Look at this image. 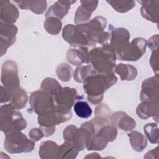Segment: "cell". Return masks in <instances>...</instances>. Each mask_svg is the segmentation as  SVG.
Returning <instances> with one entry per match:
<instances>
[{"mask_svg": "<svg viewBox=\"0 0 159 159\" xmlns=\"http://www.w3.org/2000/svg\"><path fill=\"white\" fill-rule=\"evenodd\" d=\"M88 49L86 47H80L78 49H69L67 52V60L73 65H81L89 63Z\"/></svg>", "mask_w": 159, "mask_h": 159, "instance_id": "44dd1931", "label": "cell"}, {"mask_svg": "<svg viewBox=\"0 0 159 159\" xmlns=\"http://www.w3.org/2000/svg\"><path fill=\"white\" fill-rule=\"evenodd\" d=\"M114 73H117L122 81L133 80L135 78L137 75V69L134 66L129 64L123 63L116 65Z\"/></svg>", "mask_w": 159, "mask_h": 159, "instance_id": "603a6c76", "label": "cell"}, {"mask_svg": "<svg viewBox=\"0 0 159 159\" xmlns=\"http://www.w3.org/2000/svg\"><path fill=\"white\" fill-rule=\"evenodd\" d=\"M114 73H96L86 79L83 88L88 95V100L94 104L100 103L103 99V93L117 82Z\"/></svg>", "mask_w": 159, "mask_h": 159, "instance_id": "6da1fadb", "label": "cell"}, {"mask_svg": "<svg viewBox=\"0 0 159 159\" xmlns=\"http://www.w3.org/2000/svg\"><path fill=\"white\" fill-rule=\"evenodd\" d=\"M111 6L119 12H126L135 6L134 1H107Z\"/></svg>", "mask_w": 159, "mask_h": 159, "instance_id": "1f68e13d", "label": "cell"}, {"mask_svg": "<svg viewBox=\"0 0 159 159\" xmlns=\"http://www.w3.org/2000/svg\"><path fill=\"white\" fill-rule=\"evenodd\" d=\"M151 66L153 70V71L157 73L158 70V49L153 50L150 58Z\"/></svg>", "mask_w": 159, "mask_h": 159, "instance_id": "74e56055", "label": "cell"}, {"mask_svg": "<svg viewBox=\"0 0 159 159\" xmlns=\"http://www.w3.org/2000/svg\"><path fill=\"white\" fill-rule=\"evenodd\" d=\"M148 47L152 50H155L158 49V34L155 35V36L152 37L149 40L147 44Z\"/></svg>", "mask_w": 159, "mask_h": 159, "instance_id": "f35d334b", "label": "cell"}, {"mask_svg": "<svg viewBox=\"0 0 159 159\" xmlns=\"http://www.w3.org/2000/svg\"><path fill=\"white\" fill-rule=\"evenodd\" d=\"M147 44V42L145 39L137 37L116 52L117 58L120 60L136 61L145 53Z\"/></svg>", "mask_w": 159, "mask_h": 159, "instance_id": "52a82bcc", "label": "cell"}, {"mask_svg": "<svg viewBox=\"0 0 159 159\" xmlns=\"http://www.w3.org/2000/svg\"><path fill=\"white\" fill-rule=\"evenodd\" d=\"M116 52L108 43L92 49L88 53L89 63L98 73L112 74L116 66Z\"/></svg>", "mask_w": 159, "mask_h": 159, "instance_id": "7a4b0ae2", "label": "cell"}, {"mask_svg": "<svg viewBox=\"0 0 159 159\" xmlns=\"http://www.w3.org/2000/svg\"><path fill=\"white\" fill-rule=\"evenodd\" d=\"M1 36V55L6 53L7 48L12 45L16 41V35L17 28L12 24L0 22Z\"/></svg>", "mask_w": 159, "mask_h": 159, "instance_id": "4fadbf2b", "label": "cell"}, {"mask_svg": "<svg viewBox=\"0 0 159 159\" xmlns=\"http://www.w3.org/2000/svg\"><path fill=\"white\" fill-rule=\"evenodd\" d=\"M142 7L140 12L142 16L152 22H158L159 1H139Z\"/></svg>", "mask_w": 159, "mask_h": 159, "instance_id": "2e32d148", "label": "cell"}, {"mask_svg": "<svg viewBox=\"0 0 159 159\" xmlns=\"http://www.w3.org/2000/svg\"><path fill=\"white\" fill-rule=\"evenodd\" d=\"M62 36L72 47H89L88 41L76 25L67 24L63 28Z\"/></svg>", "mask_w": 159, "mask_h": 159, "instance_id": "8fae6325", "label": "cell"}, {"mask_svg": "<svg viewBox=\"0 0 159 159\" xmlns=\"http://www.w3.org/2000/svg\"><path fill=\"white\" fill-rule=\"evenodd\" d=\"M4 143L6 150L10 153L30 152L35 147L34 142L29 139L20 131L6 134Z\"/></svg>", "mask_w": 159, "mask_h": 159, "instance_id": "5b68a950", "label": "cell"}, {"mask_svg": "<svg viewBox=\"0 0 159 159\" xmlns=\"http://www.w3.org/2000/svg\"><path fill=\"white\" fill-rule=\"evenodd\" d=\"M29 135L33 141H38L39 139H40L44 136L42 130L40 129L37 128L32 129L29 132Z\"/></svg>", "mask_w": 159, "mask_h": 159, "instance_id": "8d00e7d4", "label": "cell"}, {"mask_svg": "<svg viewBox=\"0 0 159 159\" xmlns=\"http://www.w3.org/2000/svg\"><path fill=\"white\" fill-rule=\"evenodd\" d=\"M52 96L55 111L61 113H66L71 111V108L75 102L83 98V96L78 95L75 88L69 87L61 88L60 91Z\"/></svg>", "mask_w": 159, "mask_h": 159, "instance_id": "8992f818", "label": "cell"}, {"mask_svg": "<svg viewBox=\"0 0 159 159\" xmlns=\"http://www.w3.org/2000/svg\"><path fill=\"white\" fill-rule=\"evenodd\" d=\"M136 112L137 116L143 119H146L152 116L158 122V101L152 102H142L137 106Z\"/></svg>", "mask_w": 159, "mask_h": 159, "instance_id": "ffe728a7", "label": "cell"}, {"mask_svg": "<svg viewBox=\"0 0 159 159\" xmlns=\"http://www.w3.org/2000/svg\"><path fill=\"white\" fill-rule=\"evenodd\" d=\"M91 137L89 132L81 126L78 129L76 126L70 125L63 130V138L65 141L71 143L79 151L86 147V144Z\"/></svg>", "mask_w": 159, "mask_h": 159, "instance_id": "9c48e42d", "label": "cell"}, {"mask_svg": "<svg viewBox=\"0 0 159 159\" xmlns=\"http://www.w3.org/2000/svg\"><path fill=\"white\" fill-rule=\"evenodd\" d=\"M0 125L1 131L6 135L23 130L27 126V122L17 109L8 104L1 107Z\"/></svg>", "mask_w": 159, "mask_h": 159, "instance_id": "277c9868", "label": "cell"}, {"mask_svg": "<svg viewBox=\"0 0 159 159\" xmlns=\"http://www.w3.org/2000/svg\"><path fill=\"white\" fill-rule=\"evenodd\" d=\"M19 17V12L16 7L8 1H1V21L7 24L16 22Z\"/></svg>", "mask_w": 159, "mask_h": 159, "instance_id": "e0dca14e", "label": "cell"}, {"mask_svg": "<svg viewBox=\"0 0 159 159\" xmlns=\"http://www.w3.org/2000/svg\"><path fill=\"white\" fill-rule=\"evenodd\" d=\"M32 109L39 116L55 111L53 96L43 90L33 92L30 97Z\"/></svg>", "mask_w": 159, "mask_h": 159, "instance_id": "ba28073f", "label": "cell"}, {"mask_svg": "<svg viewBox=\"0 0 159 159\" xmlns=\"http://www.w3.org/2000/svg\"><path fill=\"white\" fill-rule=\"evenodd\" d=\"M57 74L60 80L63 81H68L71 77L72 68L69 65L63 63L58 66Z\"/></svg>", "mask_w": 159, "mask_h": 159, "instance_id": "e575fe53", "label": "cell"}, {"mask_svg": "<svg viewBox=\"0 0 159 159\" xmlns=\"http://www.w3.org/2000/svg\"><path fill=\"white\" fill-rule=\"evenodd\" d=\"M28 99V96L25 91L19 87L16 89L11 96L10 104L16 109H20L26 105Z\"/></svg>", "mask_w": 159, "mask_h": 159, "instance_id": "d4e9b609", "label": "cell"}, {"mask_svg": "<svg viewBox=\"0 0 159 159\" xmlns=\"http://www.w3.org/2000/svg\"><path fill=\"white\" fill-rule=\"evenodd\" d=\"M1 79L2 86L12 93L19 88L17 66L16 62L7 60L4 63L2 66Z\"/></svg>", "mask_w": 159, "mask_h": 159, "instance_id": "30bf717a", "label": "cell"}, {"mask_svg": "<svg viewBox=\"0 0 159 159\" xmlns=\"http://www.w3.org/2000/svg\"><path fill=\"white\" fill-rule=\"evenodd\" d=\"M74 111L75 114L81 118L87 119L92 114V109L88 102L83 101H79L74 105Z\"/></svg>", "mask_w": 159, "mask_h": 159, "instance_id": "4dcf8cb0", "label": "cell"}, {"mask_svg": "<svg viewBox=\"0 0 159 159\" xmlns=\"http://www.w3.org/2000/svg\"><path fill=\"white\" fill-rule=\"evenodd\" d=\"M58 148L59 146L54 142H43L39 148V156L42 158H57Z\"/></svg>", "mask_w": 159, "mask_h": 159, "instance_id": "7402d4cb", "label": "cell"}, {"mask_svg": "<svg viewBox=\"0 0 159 159\" xmlns=\"http://www.w3.org/2000/svg\"><path fill=\"white\" fill-rule=\"evenodd\" d=\"M140 100L145 102L158 101V74L143 81L140 92Z\"/></svg>", "mask_w": 159, "mask_h": 159, "instance_id": "7c38bea8", "label": "cell"}, {"mask_svg": "<svg viewBox=\"0 0 159 159\" xmlns=\"http://www.w3.org/2000/svg\"><path fill=\"white\" fill-rule=\"evenodd\" d=\"M130 34L129 31L122 27L114 29L112 30L110 45L117 51L129 43Z\"/></svg>", "mask_w": 159, "mask_h": 159, "instance_id": "ac0fdd59", "label": "cell"}, {"mask_svg": "<svg viewBox=\"0 0 159 159\" xmlns=\"http://www.w3.org/2000/svg\"><path fill=\"white\" fill-rule=\"evenodd\" d=\"M23 9H30L36 14H42L47 7L46 1H15Z\"/></svg>", "mask_w": 159, "mask_h": 159, "instance_id": "cb8c5ba5", "label": "cell"}, {"mask_svg": "<svg viewBox=\"0 0 159 159\" xmlns=\"http://www.w3.org/2000/svg\"><path fill=\"white\" fill-rule=\"evenodd\" d=\"M58 82L53 78H47L43 80L41 84V89L52 96L55 95L61 89Z\"/></svg>", "mask_w": 159, "mask_h": 159, "instance_id": "f1b7e54d", "label": "cell"}, {"mask_svg": "<svg viewBox=\"0 0 159 159\" xmlns=\"http://www.w3.org/2000/svg\"><path fill=\"white\" fill-rule=\"evenodd\" d=\"M111 124L125 131H130L135 128L136 122L125 112L118 111L114 113L111 117Z\"/></svg>", "mask_w": 159, "mask_h": 159, "instance_id": "9a60e30c", "label": "cell"}, {"mask_svg": "<svg viewBox=\"0 0 159 159\" xmlns=\"http://www.w3.org/2000/svg\"><path fill=\"white\" fill-rule=\"evenodd\" d=\"M61 22L58 18L54 17H47L44 22L45 30L52 35L58 34L61 29Z\"/></svg>", "mask_w": 159, "mask_h": 159, "instance_id": "f546056e", "label": "cell"}, {"mask_svg": "<svg viewBox=\"0 0 159 159\" xmlns=\"http://www.w3.org/2000/svg\"><path fill=\"white\" fill-rule=\"evenodd\" d=\"M98 72L91 65L78 66L74 73V79L78 83H83L90 76L96 74Z\"/></svg>", "mask_w": 159, "mask_h": 159, "instance_id": "83f0119b", "label": "cell"}, {"mask_svg": "<svg viewBox=\"0 0 159 159\" xmlns=\"http://www.w3.org/2000/svg\"><path fill=\"white\" fill-rule=\"evenodd\" d=\"M107 142L114 140L117 137V131L116 127L113 125H105L101 127L96 133Z\"/></svg>", "mask_w": 159, "mask_h": 159, "instance_id": "d6a6232c", "label": "cell"}, {"mask_svg": "<svg viewBox=\"0 0 159 159\" xmlns=\"http://www.w3.org/2000/svg\"><path fill=\"white\" fill-rule=\"evenodd\" d=\"M80 2L81 5L78 7L74 18V22L77 25L88 23L98 4V1H81Z\"/></svg>", "mask_w": 159, "mask_h": 159, "instance_id": "5bb4252c", "label": "cell"}, {"mask_svg": "<svg viewBox=\"0 0 159 159\" xmlns=\"http://www.w3.org/2000/svg\"><path fill=\"white\" fill-rule=\"evenodd\" d=\"M111 114L110 109L104 104H102L96 108L95 111V116L104 117H109Z\"/></svg>", "mask_w": 159, "mask_h": 159, "instance_id": "d590c367", "label": "cell"}, {"mask_svg": "<svg viewBox=\"0 0 159 159\" xmlns=\"http://www.w3.org/2000/svg\"><path fill=\"white\" fill-rule=\"evenodd\" d=\"M79 150L71 143L65 141L59 146L57 158H75Z\"/></svg>", "mask_w": 159, "mask_h": 159, "instance_id": "4316f807", "label": "cell"}, {"mask_svg": "<svg viewBox=\"0 0 159 159\" xmlns=\"http://www.w3.org/2000/svg\"><path fill=\"white\" fill-rule=\"evenodd\" d=\"M107 20L102 16H97L88 23L78 24L76 26L85 36L89 42V47L95 46L96 43L105 44L110 37V34L104 32Z\"/></svg>", "mask_w": 159, "mask_h": 159, "instance_id": "3957f363", "label": "cell"}, {"mask_svg": "<svg viewBox=\"0 0 159 159\" xmlns=\"http://www.w3.org/2000/svg\"><path fill=\"white\" fill-rule=\"evenodd\" d=\"M132 147L137 152H142L147 145V141L144 135L138 131H132L129 134Z\"/></svg>", "mask_w": 159, "mask_h": 159, "instance_id": "484cf974", "label": "cell"}, {"mask_svg": "<svg viewBox=\"0 0 159 159\" xmlns=\"http://www.w3.org/2000/svg\"><path fill=\"white\" fill-rule=\"evenodd\" d=\"M75 2H76V1H58L48 8L45 14V17H57L60 20L68 13L70 5Z\"/></svg>", "mask_w": 159, "mask_h": 159, "instance_id": "d6986e66", "label": "cell"}, {"mask_svg": "<svg viewBox=\"0 0 159 159\" xmlns=\"http://www.w3.org/2000/svg\"><path fill=\"white\" fill-rule=\"evenodd\" d=\"M143 130L149 141L152 143H157L158 142V127L157 124L150 123L145 125Z\"/></svg>", "mask_w": 159, "mask_h": 159, "instance_id": "836d02e7", "label": "cell"}]
</instances>
